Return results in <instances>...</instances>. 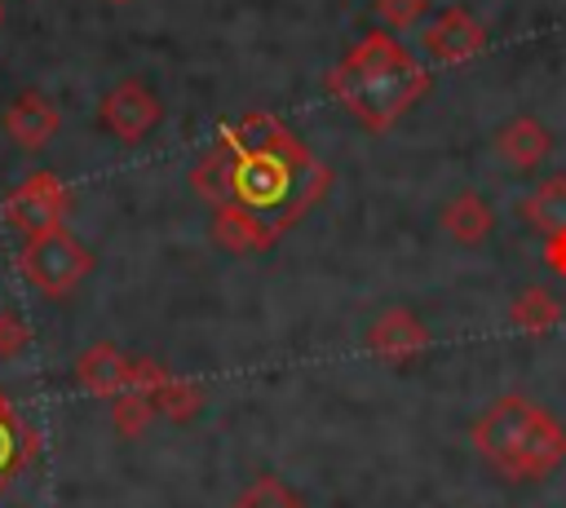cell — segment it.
I'll return each instance as SVG.
<instances>
[{
	"label": "cell",
	"mask_w": 566,
	"mask_h": 508,
	"mask_svg": "<svg viewBox=\"0 0 566 508\" xmlns=\"http://www.w3.org/2000/svg\"><path fill=\"white\" fill-rule=\"evenodd\" d=\"M212 150L221 155V168H226L221 203L243 208L274 239L287 225H296L332 181V168L318 163L283 124L252 150H226V146H212Z\"/></svg>",
	"instance_id": "obj_1"
},
{
	"label": "cell",
	"mask_w": 566,
	"mask_h": 508,
	"mask_svg": "<svg viewBox=\"0 0 566 508\" xmlns=\"http://www.w3.org/2000/svg\"><path fill=\"white\" fill-rule=\"evenodd\" d=\"M327 88L345 102V110L363 128L385 133L416 97H424L429 71L389 31H371L345 53V62L332 71Z\"/></svg>",
	"instance_id": "obj_2"
},
{
	"label": "cell",
	"mask_w": 566,
	"mask_h": 508,
	"mask_svg": "<svg viewBox=\"0 0 566 508\" xmlns=\"http://www.w3.org/2000/svg\"><path fill=\"white\" fill-rule=\"evenodd\" d=\"M478 455L513 481H539L566 459V428L522 393L495 398L469 428Z\"/></svg>",
	"instance_id": "obj_3"
},
{
	"label": "cell",
	"mask_w": 566,
	"mask_h": 508,
	"mask_svg": "<svg viewBox=\"0 0 566 508\" xmlns=\"http://www.w3.org/2000/svg\"><path fill=\"white\" fill-rule=\"evenodd\" d=\"M18 261H22L27 283H35L44 296H66V292L80 287V283L88 278V269H93V252H88L66 225L27 234Z\"/></svg>",
	"instance_id": "obj_4"
},
{
	"label": "cell",
	"mask_w": 566,
	"mask_h": 508,
	"mask_svg": "<svg viewBox=\"0 0 566 508\" xmlns=\"http://www.w3.org/2000/svg\"><path fill=\"white\" fill-rule=\"evenodd\" d=\"M66 203H71V194H66L62 177L40 168V172L22 177L18 190L4 199V216H9L13 230H22V234H40V230L62 225Z\"/></svg>",
	"instance_id": "obj_5"
},
{
	"label": "cell",
	"mask_w": 566,
	"mask_h": 508,
	"mask_svg": "<svg viewBox=\"0 0 566 508\" xmlns=\"http://www.w3.org/2000/svg\"><path fill=\"white\" fill-rule=\"evenodd\" d=\"M102 128L106 133H115L119 141H142L155 124H159V115H164V106H159V97L142 84V80H119L106 97H102Z\"/></svg>",
	"instance_id": "obj_6"
},
{
	"label": "cell",
	"mask_w": 566,
	"mask_h": 508,
	"mask_svg": "<svg viewBox=\"0 0 566 508\" xmlns=\"http://www.w3.org/2000/svg\"><path fill=\"white\" fill-rule=\"evenodd\" d=\"M367 349L380 362H411V358H420L429 349V331H424V322L411 309H389V314H380L371 322Z\"/></svg>",
	"instance_id": "obj_7"
},
{
	"label": "cell",
	"mask_w": 566,
	"mask_h": 508,
	"mask_svg": "<svg viewBox=\"0 0 566 508\" xmlns=\"http://www.w3.org/2000/svg\"><path fill=\"white\" fill-rule=\"evenodd\" d=\"M57 128H62L57 106H53L44 93H35V88L18 93V97L4 106V133H9L22 150H40V146H49Z\"/></svg>",
	"instance_id": "obj_8"
},
{
	"label": "cell",
	"mask_w": 566,
	"mask_h": 508,
	"mask_svg": "<svg viewBox=\"0 0 566 508\" xmlns=\"http://www.w3.org/2000/svg\"><path fill=\"white\" fill-rule=\"evenodd\" d=\"M482 44H486V35H482V27L464 9H447L424 31V53L438 57V62H464V57L482 53Z\"/></svg>",
	"instance_id": "obj_9"
},
{
	"label": "cell",
	"mask_w": 566,
	"mask_h": 508,
	"mask_svg": "<svg viewBox=\"0 0 566 508\" xmlns=\"http://www.w3.org/2000/svg\"><path fill=\"white\" fill-rule=\"evenodd\" d=\"M128 367H133V358H124L115 345H93L80 353L75 380L97 398H119L128 389Z\"/></svg>",
	"instance_id": "obj_10"
},
{
	"label": "cell",
	"mask_w": 566,
	"mask_h": 508,
	"mask_svg": "<svg viewBox=\"0 0 566 508\" xmlns=\"http://www.w3.org/2000/svg\"><path fill=\"white\" fill-rule=\"evenodd\" d=\"M495 150H500V159H504V163H513V168L531 172V168H535V163H544V155L553 150V137H548V128H544L535 115H517L513 124H504V128H500Z\"/></svg>",
	"instance_id": "obj_11"
},
{
	"label": "cell",
	"mask_w": 566,
	"mask_h": 508,
	"mask_svg": "<svg viewBox=\"0 0 566 508\" xmlns=\"http://www.w3.org/2000/svg\"><path fill=\"white\" fill-rule=\"evenodd\" d=\"M212 239H217L226 252H239V256L274 247V234H270L256 216H248L243 208H234V203H217V208H212Z\"/></svg>",
	"instance_id": "obj_12"
},
{
	"label": "cell",
	"mask_w": 566,
	"mask_h": 508,
	"mask_svg": "<svg viewBox=\"0 0 566 508\" xmlns=\"http://www.w3.org/2000/svg\"><path fill=\"white\" fill-rule=\"evenodd\" d=\"M522 216L535 234L544 239H557L566 234V177H548L535 186V194L522 203Z\"/></svg>",
	"instance_id": "obj_13"
},
{
	"label": "cell",
	"mask_w": 566,
	"mask_h": 508,
	"mask_svg": "<svg viewBox=\"0 0 566 508\" xmlns=\"http://www.w3.org/2000/svg\"><path fill=\"white\" fill-rule=\"evenodd\" d=\"M442 225H447V234L460 239V243H482V239L491 234V225H495V212L482 203V194L464 190V194H455V199L442 208Z\"/></svg>",
	"instance_id": "obj_14"
},
{
	"label": "cell",
	"mask_w": 566,
	"mask_h": 508,
	"mask_svg": "<svg viewBox=\"0 0 566 508\" xmlns=\"http://www.w3.org/2000/svg\"><path fill=\"white\" fill-rule=\"evenodd\" d=\"M509 322L526 336H548L557 322H562V305L544 292V287H522L509 305Z\"/></svg>",
	"instance_id": "obj_15"
},
{
	"label": "cell",
	"mask_w": 566,
	"mask_h": 508,
	"mask_svg": "<svg viewBox=\"0 0 566 508\" xmlns=\"http://www.w3.org/2000/svg\"><path fill=\"white\" fill-rule=\"evenodd\" d=\"M31 451H35V433L18 420V411H4L0 415V490L31 459Z\"/></svg>",
	"instance_id": "obj_16"
},
{
	"label": "cell",
	"mask_w": 566,
	"mask_h": 508,
	"mask_svg": "<svg viewBox=\"0 0 566 508\" xmlns=\"http://www.w3.org/2000/svg\"><path fill=\"white\" fill-rule=\"evenodd\" d=\"M150 420H155V402H150L146 393L124 389L119 398H111V424H115L124 437H142Z\"/></svg>",
	"instance_id": "obj_17"
},
{
	"label": "cell",
	"mask_w": 566,
	"mask_h": 508,
	"mask_svg": "<svg viewBox=\"0 0 566 508\" xmlns=\"http://www.w3.org/2000/svg\"><path fill=\"white\" fill-rule=\"evenodd\" d=\"M150 402H155V411H164L168 420H190V415L199 411V402H203V389H199V384H186V380H172V375H168Z\"/></svg>",
	"instance_id": "obj_18"
},
{
	"label": "cell",
	"mask_w": 566,
	"mask_h": 508,
	"mask_svg": "<svg viewBox=\"0 0 566 508\" xmlns=\"http://www.w3.org/2000/svg\"><path fill=\"white\" fill-rule=\"evenodd\" d=\"M230 508H305L301 495L292 486H283L279 477H256Z\"/></svg>",
	"instance_id": "obj_19"
},
{
	"label": "cell",
	"mask_w": 566,
	"mask_h": 508,
	"mask_svg": "<svg viewBox=\"0 0 566 508\" xmlns=\"http://www.w3.org/2000/svg\"><path fill=\"white\" fill-rule=\"evenodd\" d=\"M31 345V327L18 309H0V358H18Z\"/></svg>",
	"instance_id": "obj_20"
},
{
	"label": "cell",
	"mask_w": 566,
	"mask_h": 508,
	"mask_svg": "<svg viewBox=\"0 0 566 508\" xmlns=\"http://www.w3.org/2000/svg\"><path fill=\"white\" fill-rule=\"evenodd\" d=\"M420 9H424V0H376V18L385 27H411L420 18Z\"/></svg>",
	"instance_id": "obj_21"
},
{
	"label": "cell",
	"mask_w": 566,
	"mask_h": 508,
	"mask_svg": "<svg viewBox=\"0 0 566 508\" xmlns=\"http://www.w3.org/2000/svg\"><path fill=\"white\" fill-rule=\"evenodd\" d=\"M544 261L566 278V234H557V239H544Z\"/></svg>",
	"instance_id": "obj_22"
},
{
	"label": "cell",
	"mask_w": 566,
	"mask_h": 508,
	"mask_svg": "<svg viewBox=\"0 0 566 508\" xmlns=\"http://www.w3.org/2000/svg\"><path fill=\"white\" fill-rule=\"evenodd\" d=\"M115 4H124V0H115Z\"/></svg>",
	"instance_id": "obj_23"
},
{
	"label": "cell",
	"mask_w": 566,
	"mask_h": 508,
	"mask_svg": "<svg viewBox=\"0 0 566 508\" xmlns=\"http://www.w3.org/2000/svg\"><path fill=\"white\" fill-rule=\"evenodd\" d=\"M0 13H4V9H0Z\"/></svg>",
	"instance_id": "obj_24"
}]
</instances>
